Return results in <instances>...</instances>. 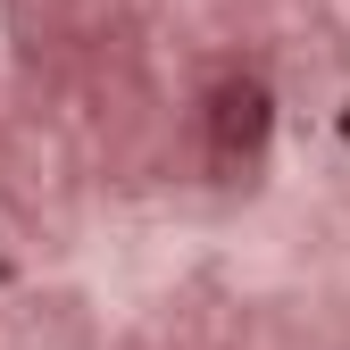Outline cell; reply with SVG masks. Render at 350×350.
<instances>
[{
    "mask_svg": "<svg viewBox=\"0 0 350 350\" xmlns=\"http://www.w3.org/2000/svg\"><path fill=\"white\" fill-rule=\"evenodd\" d=\"M217 142L226 150L267 142V92H258V83H226V92H217Z\"/></svg>",
    "mask_w": 350,
    "mask_h": 350,
    "instance_id": "1",
    "label": "cell"
},
{
    "mask_svg": "<svg viewBox=\"0 0 350 350\" xmlns=\"http://www.w3.org/2000/svg\"><path fill=\"white\" fill-rule=\"evenodd\" d=\"M342 142H350V109H342Z\"/></svg>",
    "mask_w": 350,
    "mask_h": 350,
    "instance_id": "2",
    "label": "cell"
}]
</instances>
